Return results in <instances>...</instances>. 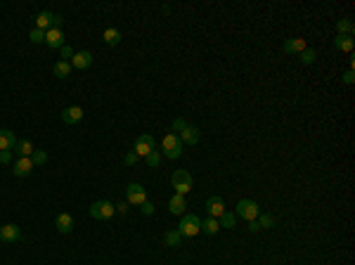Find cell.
I'll return each mask as SVG.
<instances>
[{
	"mask_svg": "<svg viewBox=\"0 0 355 265\" xmlns=\"http://www.w3.org/2000/svg\"><path fill=\"white\" fill-rule=\"evenodd\" d=\"M92 52L90 50H81V52H73V57H71V69H88V66L92 64Z\"/></svg>",
	"mask_w": 355,
	"mask_h": 265,
	"instance_id": "9c48e42d",
	"label": "cell"
},
{
	"mask_svg": "<svg viewBox=\"0 0 355 265\" xmlns=\"http://www.w3.org/2000/svg\"><path fill=\"white\" fill-rule=\"evenodd\" d=\"M52 73H55L57 78H69L71 76V64L69 62H55V66H52Z\"/></svg>",
	"mask_w": 355,
	"mask_h": 265,
	"instance_id": "603a6c76",
	"label": "cell"
},
{
	"mask_svg": "<svg viewBox=\"0 0 355 265\" xmlns=\"http://www.w3.org/2000/svg\"><path fill=\"white\" fill-rule=\"evenodd\" d=\"M164 242H166V247L178 249L182 244V237H180V232H178V230H168V232L164 235Z\"/></svg>",
	"mask_w": 355,
	"mask_h": 265,
	"instance_id": "d4e9b609",
	"label": "cell"
},
{
	"mask_svg": "<svg viewBox=\"0 0 355 265\" xmlns=\"http://www.w3.org/2000/svg\"><path fill=\"white\" fill-rule=\"evenodd\" d=\"M218 223H220V228L232 230V228L237 225V216H235V213H228V211H225V213H223V216L218 218Z\"/></svg>",
	"mask_w": 355,
	"mask_h": 265,
	"instance_id": "83f0119b",
	"label": "cell"
},
{
	"mask_svg": "<svg viewBox=\"0 0 355 265\" xmlns=\"http://www.w3.org/2000/svg\"><path fill=\"white\" fill-rule=\"evenodd\" d=\"M140 211H142V216H152V213H154V201H145Z\"/></svg>",
	"mask_w": 355,
	"mask_h": 265,
	"instance_id": "836d02e7",
	"label": "cell"
},
{
	"mask_svg": "<svg viewBox=\"0 0 355 265\" xmlns=\"http://www.w3.org/2000/svg\"><path fill=\"white\" fill-rule=\"evenodd\" d=\"M45 45L52 47V50H57V47H64V33L59 31V28H47L45 31Z\"/></svg>",
	"mask_w": 355,
	"mask_h": 265,
	"instance_id": "8fae6325",
	"label": "cell"
},
{
	"mask_svg": "<svg viewBox=\"0 0 355 265\" xmlns=\"http://www.w3.org/2000/svg\"><path fill=\"white\" fill-rule=\"evenodd\" d=\"M145 161H147L149 168H156V166L161 164V154H159V152H152L149 156H145Z\"/></svg>",
	"mask_w": 355,
	"mask_h": 265,
	"instance_id": "1f68e13d",
	"label": "cell"
},
{
	"mask_svg": "<svg viewBox=\"0 0 355 265\" xmlns=\"http://www.w3.org/2000/svg\"><path fill=\"white\" fill-rule=\"evenodd\" d=\"M178 232H180V237L185 239H192V237H197L201 232V220L199 216H194V213H185L180 220V225H178Z\"/></svg>",
	"mask_w": 355,
	"mask_h": 265,
	"instance_id": "6da1fadb",
	"label": "cell"
},
{
	"mask_svg": "<svg viewBox=\"0 0 355 265\" xmlns=\"http://www.w3.org/2000/svg\"><path fill=\"white\" fill-rule=\"evenodd\" d=\"M161 147H164V156H168V159H180L182 156V142L175 133H168L161 140Z\"/></svg>",
	"mask_w": 355,
	"mask_h": 265,
	"instance_id": "3957f363",
	"label": "cell"
},
{
	"mask_svg": "<svg viewBox=\"0 0 355 265\" xmlns=\"http://www.w3.org/2000/svg\"><path fill=\"white\" fill-rule=\"evenodd\" d=\"M33 168H36V166L31 161V156H19L17 161H14V171H12V173L17 175V178H26V175H31Z\"/></svg>",
	"mask_w": 355,
	"mask_h": 265,
	"instance_id": "30bf717a",
	"label": "cell"
},
{
	"mask_svg": "<svg viewBox=\"0 0 355 265\" xmlns=\"http://www.w3.org/2000/svg\"><path fill=\"white\" fill-rule=\"evenodd\" d=\"M337 31H339V36L353 38L355 26H353V21H351V19H339V21H337Z\"/></svg>",
	"mask_w": 355,
	"mask_h": 265,
	"instance_id": "44dd1931",
	"label": "cell"
},
{
	"mask_svg": "<svg viewBox=\"0 0 355 265\" xmlns=\"http://www.w3.org/2000/svg\"><path fill=\"white\" fill-rule=\"evenodd\" d=\"M168 211L175 213V216H185V211H187V199H185L182 194H173V197L168 199Z\"/></svg>",
	"mask_w": 355,
	"mask_h": 265,
	"instance_id": "2e32d148",
	"label": "cell"
},
{
	"mask_svg": "<svg viewBox=\"0 0 355 265\" xmlns=\"http://www.w3.org/2000/svg\"><path fill=\"white\" fill-rule=\"evenodd\" d=\"M171 185H173L175 194H182V197H187L192 190V185H194V180H192L190 171H175L173 175H171Z\"/></svg>",
	"mask_w": 355,
	"mask_h": 265,
	"instance_id": "7a4b0ae2",
	"label": "cell"
},
{
	"mask_svg": "<svg viewBox=\"0 0 355 265\" xmlns=\"http://www.w3.org/2000/svg\"><path fill=\"white\" fill-rule=\"evenodd\" d=\"M62 121L66 126H76V123H81L83 121V109L81 107H66L62 111Z\"/></svg>",
	"mask_w": 355,
	"mask_h": 265,
	"instance_id": "7c38bea8",
	"label": "cell"
},
{
	"mask_svg": "<svg viewBox=\"0 0 355 265\" xmlns=\"http://www.w3.org/2000/svg\"><path fill=\"white\" fill-rule=\"evenodd\" d=\"M21 239V230L14 225V223H7L0 228V242H7V244H14Z\"/></svg>",
	"mask_w": 355,
	"mask_h": 265,
	"instance_id": "ba28073f",
	"label": "cell"
},
{
	"mask_svg": "<svg viewBox=\"0 0 355 265\" xmlns=\"http://www.w3.org/2000/svg\"><path fill=\"white\" fill-rule=\"evenodd\" d=\"M137 161H140V156H137L135 152H128L126 154V166H135Z\"/></svg>",
	"mask_w": 355,
	"mask_h": 265,
	"instance_id": "d590c367",
	"label": "cell"
},
{
	"mask_svg": "<svg viewBox=\"0 0 355 265\" xmlns=\"http://www.w3.org/2000/svg\"><path fill=\"white\" fill-rule=\"evenodd\" d=\"M187 123H185V119H175L173 121V126H171V133H180L182 128H185Z\"/></svg>",
	"mask_w": 355,
	"mask_h": 265,
	"instance_id": "e575fe53",
	"label": "cell"
},
{
	"mask_svg": "<svg viewBox=\"0 0 355 265\" xmlns=\"http://www.w3.org/2000/svg\"><path fill=\"white\" fill-rule=\"evenodd\" d=\"M178 137H180L182 145H197V142H199V137H201V133H199V128H194V126H185Z\"/></svg>",
	"mask_w": 355,
	"mask_h": 265,
	"instance_id": "5bb4252c",
	"label": "cell"
},
{
	"mask_svg": "<svg viewBox=\"0 0 355 265\" xmlns=\"http://www.w3.org/2000/svg\"><path fill=\"white\" fill-rule=\"evenodd\" d=\"M282 50L287 55H301V52L306 50V38H289L282 45Z\"/></svg>",
	"mask_w": 355,
	"mask_h": 265,
	"instance_id": "e0dca14e",
	"label": "cell"
},
{
	"mask_svg": "<svg viewBox=\"0 0 355 265\" xmlns=\"http://www.w3.org/2000/svg\"><path fill=\"white\" fill-rule=\"evenodd\" d=\"M36 28H40V31H47V28L52 26V21H55V14L50 12V9H45V12H40V14H36Z\"/></svg>",
	"mask_w": 355,
	"mask_h": 265,
	"instance_id": "d6986e66",
	"label": "cell"
},
{
	"mask_svg": "<svg viewBox=\"0 0 355 265\" xmlns=\"http://www.w3.org/2000/svg\"><path fill=\"white\" fill-rule=\"evenodd\" d=\"M102 38H104L107 45H118V43H121V31H118V28H104Z\"/></svg>",
	"mask_w": 355,
	"mask_h": 265,
	"instance_id": "4316f807",
	"label": "cell"
},
{
	"mask_svg": "<svg viewBox=\"0 0 355 265\" xmlns=\"http://www.w3.org/2000/svg\"><path fill=\"white\" fill-rule=\"evenodd\" d=\"M128 206H130L128 201H123V204H118V206H116V213H121V216H126V213H128Z\"/></svg>",
	"mask_w": 355,
	"mask_h": 265,
	"instance_id": "f35d334b",
	"label": "cell"
},
{
	"mask_svg": "<svg viewBox=\"0 0 355 265\" xmlns=\"http://www.w3.org/2000/svg\"><path fill=\"white\" fill-rule=\"evenodd\" d=\"M353 81H355V73H353V69H348V71L344 73V83H348V85H353Z\"/></svg>",
	"mask_w": 355,
	"mask_h": 265,
	"instance_id": "74e56055",
	"label": "cell"
},
{
	"mask_svg": "<svg viewBox=\"0 0 355 265\" xmlns=\"http://www.w3.org/2000/svg\"><path fill=\"white\" fill-rule=\"evenodd\" d=\"M277 223V218L275 216H270V213H261L258 218H256V228L258 230H270Z\"/></svg>",
	"mask_w": 355,
	"mask_h": 265,
	"instance_id": "484cf974",
	"label": "cell"
},
{
	"mask_svg": "<svg viewBox=\"0 0 355 265\" xmlns=\"http://www.w3.org/2000/svg\"><path fill=\"white\" fill-rule=\"evenodd\" d=\"M12 161V152L5 149V152H0V164H9Z\"/></svg>",
	"mask_w": 355,
	"mask_h": 265,
	"instance_id": "8d00e7d4",
	"label": "cell"
},
{
	"mask_svg": "<svg viewBox=\"0 0 355 265\" xmlns=\"http://www.w3.org/2000/svg\"><path fill=\"white\" fill-rule=\"evenodd\" d=\"M59 55H62V62H71L73 50L69 45H64V47H59Z\"/></svg>",
	"mask_w": 355,
	"mask_h": 265,
	"instance_id": "d6a6232c",
	"label": "cell"
},
{
	"mask_svg": "<svg viewBox=\"0 0 355 265\" xmlns=\"http://www.w3.org/2000/svg\"><path fill=\"white\" fill-rule=\"evenodd\" d=\"M28 40L38 45V43H45V31H40V28H33L31 33H28Z\"/></svg>",
	"mask_w": 355,
	"mask_h": 265,
	"instance_id": "f1b7e54d",
	"label": "cell"
},
{
	"mask_svg": "<svg viewBox=\"0 0 355 265\" xmlns=\"http://www.w3.org/2000/svg\"><path fill=\"white\" fill-rule=\"evenodd\" d=\"M73 225H76V223H73L71 213H59L55 218V228H57V232H62V235H69L73 230Z\"/></svg>",
	"mask_w": 355,
	"mask_h": 265,
	"instance_id": "4fadbf2b",
	"label": "cell"
},
{
	"mask_svg": "<svg viewBox=\"0 0 355 265\" xmlns=\"http://www.w3.org/2000/svg\"><path fill=\"white\" fill-rule=\"evenodd\" d=\"M235 216L244 218L246 223H251V220H256L258 216H261V209H258V204H256V201H251V199H239Z\"/></svg>",
	"mask_w": 355,
	"mask_h": 265,
	"instance_id": "5b68a950",
	"label": "cell"
},
{
	"mask_svg": "<svg viewBox=\"0 0 355 265\" xmlns=\"http://www.w3.org/2000/svg\"><path fill=\"white\" fill-rule=\"evenodd\" d=\"M218 230H220V223L218 218H206V220H201V232H206V235H218Z\"/></svg>",
	"mask_w": 355,
	"mask_h": 265,
	"instance_id": "cb8c5ba5",
	"label": "cell"
},
{
	"mask_svg": "<svg viewBox=\"0 0 355 265\" xmlns=\"http://www.w3.org/2000/svg\"><path fill=\"white\" fill-rule=\"evenodd\" d=\"M315 59H318V52H315V50H308V47H306V50L301 52V62H303V64H313Z\"/></svg>",
	"mask_w": 355,
	"mask_h": 265,
	"instance_id": "f546056e",
	"label": "cell"
},
{
	"mask_svg": "<svg viewBox=\"0 0 355 265\" xmlns=\"http://www.w3.org/2000/svg\"><path fill=\"white\" fill-rule=\"evenodd\" d=\"M154 137L149 135V133H145V135H140L135 140V154L140 156V159H145V156H149L152 152H154Z\"/></svg>",
	"mask_w": 355,
	"mask_h": 265,
	"instance_id": "52a82bcc",
	"label": "cell"
},
{
	"mask_svg": "<svg viewBox=\"0 0 355 265\" xmlns=\"http://www.w3.org/2000/svg\"><path fill=\"white\" fill-rule=\"evenodd\" d=\"M31 161H33V166H43L47 161V154L43 152V149H36V152L31 154Z\"/></svg>",
	"mask_w": 355,
	"mask_h": 265,
	"instance_id": "4dcf8cb0",
	"label": "cell"
},
{
	"mask_svg": "<svg viewBox=\"0 0 355 265\" xmlns=\"http://www.w3.org/2000/svg\"><path fill=\"white\" fill-rule=\"evenodd\" d=\"M17 145V135L12 133V130L2 128L0 130V152H5V149H14Z\"/></svg>",
	"mask_w": 355,
	"mask_h": 265,
	"instance_id": "ac0fdd59",
	"label": "cell"
},
{
	"mask_svg": "<svg viewBox=\"0 0 355 265\" xmlns=\"http://www.w3.org/2000/svg\"><path fill=\"white\" fill-rule=\"evenodd\" d=\"M14 149H17L19 156H31L33 152H36V147H33V142H31V140H17Z\"/></svg>",
	"mask_w": 355,
	"mask_h": 265,
	"instance_id": "7402d4cb",
	"label": "cell"
},
{
	"mask_svg": "<svg viewBox=\"0 0 355 265\" xmlns=\"http://www.w3.org/2000/svg\"><path fill=\"white\" fill-rule=\"evenodd\" d=\"M88 213H90V218H95V220H109V218H114L116 206H114L111 201H95Z\"/></svg>",
	"mask_w": 355,
	"mask_h": 265,
	"instance_id": "277c9868",
	"label": "cell"
},
{
	"mask_svg": "<svg viewBox=\"0 0 355 265\" xmlns=\"http://www.w3.org/2000/svg\"><path fill=\"white\" fill-rule=\"evenodd\" d=\"M206 211H209L211 218H220L223 213H225V204L220 197H209L206 199Z\"/></svg>",
	"mask_w": 355,
	"mask_h": 265,
	"instance_id": "9a60e30c",
	"label": "cell"
},
{
	"mask_svg": "<svg viewBox=\"0 0 355 265\" xmlns=\"http://www.w3.org/2000/svg\"><path fill=\"white\" fill-rule=\"evenodd\" d=\"M334 47L341 50V52H353L355 43H353V38H348V36H337L334 38Z\"/></svg>",
	"mask_w": 355,
	"mask_h": 265,
	"instance_id": "ffe728a7",
	"label": "cell"
},
{
	"mask_svg": "<svg viewBox=\"0 0 355 265\" xmlns=\"http://www.w3.org/2000/svg\"><path fill=\"white\" fill-rule=\"evenodd\" d=\"M126 201L128 204H133V206H142L147 201V190L142 187V185L137 183H130L126 190Z\"/></svg>",
	"mask_w": 355,
	"mask_h": 265,
	"instance_id": "8992f818",
	"label": "cell"
}]
</instances>
